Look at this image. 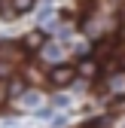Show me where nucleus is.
<instances>
[{
  "label": "nucleus",
  "mask_w": 125,
  "mask_h": 128,
  "mask_svg": "<svg viewBox=\"0 0 125 128\" xmlns=\"http://www.w3.org/2000/svg\"><path fill=\"white\" fill-rule=\"evenodd\" d=\"M107 30H113V18L110 15H92V18L86 22V34L88 37H101V34H107Z\"/></svg>",
  "instance_id": "nucleus-1"
},
{
  "label": "nucleus",
  "mask_w": 125,
  "mask_h": 128,
  "mask_svg": "<svg viewBox=\"0 0 125 128\" xmlns=\"http://www.w3.org/2000/svg\"><path fill=\"white\" fill-rule=\"evenodd\" d=\"M73 79H76V70L67 67V64H55L49 70V82H55V86H70Z\"/></svg>",
  "instance_id": "nucleus-2"
},
{
  "label": "nucleus",
  "mask_w": 125,
  "mask_h": 128,
  "mask_svg": "<svg viewBox=\"0 0 125 128\" xmlns=\"http://www.w3.org/2000/svg\"><path fill=\"white\" fill-rule=\"evenodd\" d=\"M40 58H43L46 64H52V67H55V64H64V52H61V46L52 43V40L40 46Z\"/></svg>",
  "instance_id": "nucleus-3"
},
{
  "label": "nucleus",
  "mask_w": 125,
  "mask_h": 128,
  "mask_svg": "<svg viewBox=\"0 0 125 128\" xmlns=\"http://www.w3.org/2000/svg\"><path fill=\"white\" fill-rule=\"evenodd\" d=\"M24 52H22V46H15L9 40H0V61H12V64H22Z\"/></svg>",
  "instance_id": "nucleus-4"
},
{
  "label": "nucleus",
  "mask_w": 125,
  "mask_h": 128,
  "mask_svg": "<svg viewBox=\"0 0 125 128\" xmlns=\"http://www.w3.org/2000/svg\"><path fill=\"white\" fill-rule=\"evenodd\" d=\"M18 104H22L24 110H37V107L43 104V94H40V92H24L22 98H18Z\"/></svg>",
  "instance_id": "nucleus-5"
},
{
  "label": "nucleus",
  "mask_w": 125,
  "mask_h": 128,
  "mask_svg": "<svg viewBox=\"0 0 125 128\" xmlns=\"http://www.w3.org/2000/svg\"><path fill=\"white\" fill-rule=\"evenodd\" d=\"M24 92H28V88H24V82H22V79H12V82L6 86V94H9V98H22Z\"/></svg>",
  "instance_id": "nucleus-6"
},
{
  "label": "nucleus",
  "mask_w": 125,
  "mask_h": 128,
  "mask_svg": "<svg viewBox=\"0 0 125 128\" xmlns=\"http://www.w3.org/2000/svg\"><path fill=\"white\" fill-rule=\"evenodd\" d=\"M37 22H40V24L52 22V3H43V6H40V12H37Z\"/></svg>",
  "instance_id": "nucleus-7"
},
{
  "label": "nucleus",
  "mask_w": 125,
  "mask_h": 128,
  "mask_svg": "<svg viewBox=\"0 0 125 128\" xmlns=\"http://www.w3.org/2000/svg\"><path fill=\"white\" fill-rule=\"evenodd\" d=\"M107 88H110V92H125V73H119V76H113L110 82H107Z\"/></svg>",
  "instance_id": "nucleus-8"
},
{
  "label": "nucleus",
  "mask_w": 125,
  "mask_h": 128,
  "mask_svg": "<svg viewBox=\"0 0 125 128\" xmlns=\"http://www.w3.org/2000/svg\"><path fill=\"white\" fill-rule=\"evenodd\" d=\"M52 34H55L58 40H70V28H67V24H55V30H52Z\"/></svg>",
  "instance_id": "nucleus-9"
},
{
  "label": "nucleus",
  "mask_w": 125,
  "mask_h": 128,
  "mask_svg": "<svg viewBox=\"0 0 125 128\" xmlns=\"http://www.w3.org/2000/svg\"><path fill=\"white\" fill-rule=\"evenodd\" d=\"M12 6L18 9V12H28L30 6H34V0H12Z\"/></svg>",
  "instance_id": "nucleus-10"
},
{
  "label": "nucleus",
  "mask_w": 125,
  "mask_h": 128,
  "mask_svg": "<svg viewBox=\"0 0 125 128\" xmlns=\"http://www.w3.org/2000/svg\"><path fill=\"white\" fill-rule=\"evenodd\" d=\"M82 73H86V76H95V73H98V64H95V61H82Z\"/></svg>",
  "instance_id": "nucleus-11"
},
{
  "label": "nucleus",
  "mask_w": 125,
  "mask_h": 128,
  "mask_svg": "<svg viewBox=\"0 0 125 128\" xmlns=\"http://www.w3.org/2000/svg\"><path fill=\"white\" fill-rule=\"evenodd\" d=\"M24 46H30V49L37 46V49H40V46H43V37H40V34H30V37L24 40Z\"/></svg>",
  "instance_id": "nucleus-12"
},
{
  "label": "nucleus",
  "mask_w": 125,
  "mask_h": 128,
  "mask_svg": "<svg viewBox=\"0 0 125 128\" xmlns=\"http://www.w3.org/2000/svg\"><path fill=\"white\" fill-rule=\"evenodd\" d=\"M12 67H15L12 61H0V76H9V73H12Z\"/></svg>",
  "instance_id": "nucleus-13"
},
{
  "label": "nucleus",
  "mask_w": 125,
  "mask_h": 128,
  "mask_svg": "<svg viewBox=\"0 0 125 128\" xmlns=\"http://www.w3.org/2000/svg\"><path fill=\"white\" fill-rule=\"evenodd\" d=\"M110 128H125V110H122V113H119V116L110 122Z\"/></svg>",
  "instance_id": "nucleus-14"
},
{
  "label": "nucleus",
  "mask_w": 125,
  "mask_h": 128,
  "mask_svg": "<svg viewBox=\"0 0 125 128\" xmlns=\"http://www.w3.org/2000/svg\"><path fill=\"white\" fill-rule=\"evenodd\" d=\"M70 98H64V94H58V98H52V107H67Z\"/></svg>",
  "instance_id": "nucleus-15"
},
{
  "label": "nucleus",
  "mask_w": 125,
  "mask_h": 128,
  "mask_svg": "<svg viewBox=\"0 0 125 128\" xmlns=\"http://www.w3.org/2000/svg\"><path fill=\"white\" fill-rule=\"evenodd\" d=\"M3 98H9V94H6V86L0 82V101H3Z\"/></svg>",
  "instance_id": "nucleus-16"
},
{
  "label": "nucleus",
  "mask_w": 125,
  "mask_h": 128,
  "mask_svg": "<svg viewBox=\"0 0 125 128\" xmlns=\"http://www.w3.org/2000/svg\"><path fill=\"white\" fill-rule=\"evenodd\" d=\"M122 67H125V55H122Z\"/></svg>",
  "instance_id": "nucleus-17"
}]
</instances>
